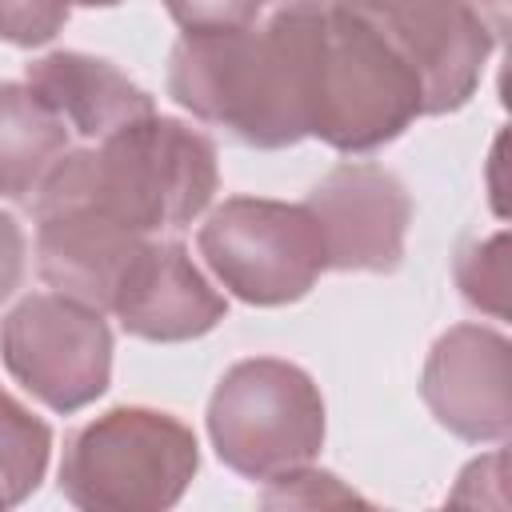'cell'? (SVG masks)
<instances>
[{
	"label": "cell",
	"instance_id": "cell-17",
	"mask_svg": "<svg viewBox=\"0 0 512 512\" xmlns=\"http://www.w3.org/2000/svg\"><path fill=\"white\" fill-rule=\"evenodd\" d=\"M24 272H28V236L8 212H0V304L16 296Z\"/></svg>",
	"mask_w": 512,
	"mask_h": 512
},
{
	"label": "cell",
	"instance_id": "cell-7",
	"mask_svg": "<svg viewBox=\"0 0 512 512\" xmlns=\"http://www.w3.org/2000/svg\"><path fill=\"white\" fill-rule=\"evenodd\" d=\"M0 356L24 392L68 416L104 396L112 332L100 308L64 292H32L4 316Z\"/></svg>",
	"mask_w": 512,
	"mask_h": 512
},
{
	"label": "cell",
	"instance_id": "cell-1",
	"mask_svg": "<svg viewBox=\"0 0 512 512\" xmlns=\"http://www.w3.org/2000/svg\"><path fill=\"white\" fill-rule=\"evenodd\" d=\"M268 24L288 44L308 136L340 152H372L424 116L416 72L340 0H292Z\"/></svg>",
	"mask_w": 512,
	"mask_h": 512
},
{
	"label": "cell",
	"instance_id": "cell-10",
	"mask_svg": "<svg viewBox=\"0 0 512 512\" xmlns=\"http://www.w3.org/2000/svg\"><path fill=\"white\" fill-rule=\"evenodd\" d=\"M108 312L128 336L152 344H180L212 332L224 320L228 304L192 264L180 240L144 236L116 272Z\"/></svg>",
	"mask_w": 512,
	"mask_h": 512
},
{
	"label": "cell",
	"instance_id": "cell-6",
	"mask_svg": "<svg viewBox=\"0 0 512 512\" xmlns=\"http://www.w3.org/2000/svg\"><path fill=\"white\" fill-rule=\"evenodd\" d=\"M200 256L244 304L280 308L312 292L328 268L316 216L304 204L228 196L200 224Z\"/></svg>",
	"mask_w": 512,
	"mask_h": 512
},
{
	"label": "cell",
	"instance_id": "cell-18",
	"mask_svg": "<svg viewBox=\"0 0 512 512\" xmlns=\"http://www.w3.org/2000/svg\"><path fill=\"white\" fill-rule=\"evenodd\" d=\"M72 4H84V8H112V4H120V0H72Z\"/></svg>",
	"mask_w": 512,
	"mask_h": 512
},
{
	"label": "cell",
	"instance_id": "cell-13",
	"mask_svg": "<svg viewBox=\"0 0 512 512\" xmlns=\"http://www.w3.org/2000/svg\"><path fill=\"white\" fill-rule=\"evenodd\" d=\"M72 152V128L24 80H0V196L32 204L48 172Z\"/></svg>",
	"mask_w": 512,
	"mask_h": 512
},
{
	"label": "cell",
	"instance_id": "cell-15",
	"mask_svg": "<svg viewBox=\"0 0 512 512\" xmlns=\"http://www.w3.org/2000/svg\"><path fill=\"white\" fill-rule=\"evenodd\" d=\"M72 0H0V40L32 48L52 40L68 20Z\"/></svg>",
	"mask_w": 512,
	"mask_h": 512
},
{
	"label": "cell",
	"instance_id": "cell-16",
	"mask_svg": "<svg viewBox=\"0 0 512 512\" xmlns=\"http://www.w3.org/2000/svg\"><path fill=\"white\" fill-rule=\"evenodd\" d=\"M164 8L184 32H208L252 24L268 8V0H164Z\"/></svg>",
	"mask_w": 512,
	"mask_h": 512
},
{
	"label": "cell",
	"instance_id": "cell-2",
	"mask_svg": "<svg viewBox=\"0 0 512 512\" xmlns=\"http://www.w3.org/2000/svg\"><path fill=\"white\" fill-rule=\"evenodd\" d=\"M216 184V144L172 116L148 112L96 140V148L68 152L40 184L32 212L80 208L120 232L156 236L188 228L212 204Z\"/></svg>",
	"mask_w": 512,
	"mask_h": 512
},
{
	"label": "cell",
	"instance_id": "cell-11",
	"mask_svg": "<svg viewBox=\"0 0 512 512\" xmlns=\"http://www.w3.org/2000/svg\"><path fill=\"white\" fill-rule=\"evenodd\" d=\"M432 416L464 440L508 436V340L480 324H456L432 344L420 380Z\"/></svg>",
	"mask_w": 512,
	"mask_h": 512
},
{
	"label": "cell",
	"instance_id": "cell-5",
	"mask_svg": "<svg viewBox=\"0 0 512 512\" xmlns=\"http://www.w3.org/2000/svg\"><path fill=\"white\" fill-rule=\"evenodd\" d=\"M208 436L232 472L248 480H276L312 464L324 448L320 388L288 360H240L220 376L208 400Z\"/></svg>",
	"mask_w": 512,
	"mask_h": 512
},
{
	"label": "cell",
	"instance_id": "cell-14",
	"mask_svg": "<svg viewBox=\"0 0 512 512\" xmlns=\"http://www.w3.org/2000/svg\"><path fill=\"white\" fill-rule=\"evenodd\" d=\"M48 452V424L0 388V508H12L36 492L48 468Z\"/></svg>",
	"mask_w": 512,
	"mask_h": 512
},
{
	"label": "cell",
	"instance_id": "cell-4",
	"mask_svg": "<svg viewBox=\"0 0 512 512\" xmlns=\"http://www.w3.org/2000/svg\"><path fill=\"white\" fill-rule=\"evenodd\" d=\"M196 464L188 424L156 408H112L72 432L60 492L84 512H160L184 496Z\"/></svg>",
	"mask_w": 512,
	"mask_h": 512
},
{
	"label": "cell",
	"instance_id": "cell-9",
	"mask_svg": "<svg viewBox=\"0 0 512 512\" xmlns=\"http://www.w3.org/2000/svg\"><path fill=\"white\" fill-rule=\"evenodd\" d=\"M316 216L328 268L336 272H396L412 224L408 188L372 160L336 164L304 200Z\"/></svg>",
	"mask_w": 512,
	"mask_h": 512
},
{
	"label": "cell",
	"instance_id": "cell-8",
	"mask_svg": "<svg viewBox=\"0 0 512 512\" xmlns=\"http://www.w3.org/2000/svg\"><path fill=\"white\" fill-rule=\"evenodd\" d=\"M364 16L416 72L424 116L468 104L496 48L500 20L476 0H340Z\"/></svg>",
	"mask_w": 512,
	"mask_h": 512
},
{
	"label": "cell",
	"instance_id": "cell-12",
	"mask_svg": "<svg viewBox=\"0 0 512 512\" xmlns=\"http://www.w3.org/2000/svg\"><path fill=\"white\" fill-rule=\"evenodd\" d=\"M24 80L84 140H104L108 132L152 112V96L136 80L88 52H48L28 64Z\"/></svg>",
	"mask_w": 512,
	"mask_h": 512
},
{
	"label": "cell",
	"instance_id": "cell-3",
	"mask_svg": "<svg viewBox=\"0 0 512 512\" xmlns=\"http://www.w3.org/2000/svg\"><path fill=\"white\" fill-rule=\"evenodd\" d=\"M168 92L196 120L252 148H288L308 136L296 68L272 24L184 32L168 56Z\"/></svg>",
	"mask_w": 512,
	"mask_h": 512
}]
</instances>
